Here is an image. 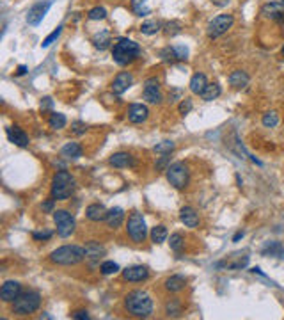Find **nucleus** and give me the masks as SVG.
<instances>
[{"instance_id":"nucleus-1","label":"nucleus","mask_w":284,"mask_h":320,"mask_svg":"<svg viewBox=\"0 0 284 320\" xmlns=\"http://www.w3.org/2000/svg\"><path fill=\"white\" fill-rule=\"evenodd\" d=\"M124 308L130 315L137 317V319H148L151 317L155 306H153V299L151 295L144 290H134L124 297Z\"/></svg>"},{"instance_id":"nucleus-2","label":"nucleus","mask_w":284,"mask_h":320,"mask_svg":"<svg viewBox=\"0 0 284 320\" xmlns=\"http://www.w3.org/2000/svg\"><path fill=\"white\" fill-rule=\"evenodd\" d=\"M140 57V45L132 41L128 37H119L116 39L112 47V59L119 66H128Z\"/></svg>"},{"instance_id":"nucleus-3","label":"nucleus","mask_w":284,"mask_h":320,"mask_svg":"<svg viewBox=\"0 0 284 320\" xmlns=\"http://www.w3.org/2000/svg\"><path fill=\"white\" fill-rule=\"evenodd\" d=\"M85 260V249L80 246H62L50 253V262L55 265H77Z\"/></svg>"},{"instance_id":"nucleus-4","label":"nucleus","mask_w":284,"mask_h":320,"mask_svg":"<svg viewBox=\"0 0 284 320\" xmlns=\"http://www.w3.org/2000/svg\"><path fill=\"white\" fill-rule=\"evenodd\" d=\"M75 192V178L67 171H57L52 180V197L55 201H64Z\"/></svg>"},{"instance_id":"nucleus-5","label":"nucleus","mask_w":284,"mask_h":320,"mask_svg":"<svg viewBox=\"0 0 284 320\" xmlns=\"http://www.w3.org/2000/svg\"><path fill=\"white\" fill-rule=\"evenodd\" d=\"M41 306V295L31 290V292H21L20 297L13 302V313L20 317H27L36 313Z\"/></svg>"},{"instance_id":"nucleus-6","label":"nucleus","mask_w":284,"mask_h":320,"mask_svg":"<svg viewBox=\"0 0 284 320\" xmlns=\"http://www.w3.org/2000/svg\"><path fill=\"white\" fill-rule=\"evenodd\" d=\"M166 176H167V181L174 189L183 191V189L188 187V181H190V169H188V165L185 162H172L167 167Z\"/></svg>"},{"instance_id":"nucleus-7","label":"nucleus","mask_w":284,"mask_h":320,"mask_svg":"<svg viewBox=\"0 0 284 320\" xmlns=\"http://www.w3.org/2000/svg\"><path fill=\"white\" fill-rule=\"evenodd\" d=\"M126 231L128 237L135 244H142L148 237V226H146L144 215L140 212H134L128 217V224H126Z\"/></svg>"},{"instance_id":"nucleus-8","label":"nucleus","mask_w":284,"mask_h":320,"mask_svg":"<svg viewBox=\"0 0 284 320\" xmlns=\"http://www.w3.org/2000/svg\"><path fill=\"white\" fill-rule=\"evenodd\" d=\"M53 222L57 226V235L61 238L71 237L75 233V228H77V221L75 217L71 215V212L67 210H55L53 212Z\"/></svg>"},{"instance_id":"nucleus-9","label":"nucleus","mask_w":284,"mask_h":320,"mask_svg":"<svg viewBox=\"0 0 284 320\" xmlns=\"http://www.w3.org/2000/svg\"><path fill=\"white\" fill-rule=\"evenodd\" d=\"M234 23V16L233 15H218L215 16L206 27V34L210 39H217V37L224 36Z\"/></svg>"},{"instance_id":"nucleus-10","label":"nucleus","mask_w":284,"mask_h":320,"mask_svg":"<svg viewBox=\"0 0 284 320\" xmlns=\"http://www.w3.org/2000/svg\"><path fill=\"white\" fill-rule=\"evenodd\" d=\"M142 98L151 105H160L164 102L160 82L156 77H150L144 80V89H142Z\"/></svg>"},{"instance_id":"nucleus-11","label":"nucleus","mask_w":284,"mask_h":320,"mask_svg":"<svg viewBox=\"0 0 284 320\" xmlns=\"http://www.w3.org/2000/svg\"><path fill=\"white\" fill-rule=\"evenodd\" d=\"M50 7H52V0H48V2H37V4H34L29 9V13H27V23L32 27L39 25L43 21V18H45V15H47L48 11H50Z\"/></svg>"},{"instance_id":"nucleus-12","label":"nucleus","mask_w":284,"mask_h":320,"mask_svg":"<svg viewBox=\"0 0 284 320\" xmlns=\"http://www.w3.org/2000/svg\"><path fill=\"white\" fill-rule=\"evenodd\" d=\"M123 278L130 283H140L150 278V268L144 265H132L123 270Z\"/></svg>"},{"instance_id":"nucleus-13","label":"nucleus","mask_w":284,"mask_h":320,"mask_svg":"<svg viewBox=\"0 0 284 320\" xmlns=\"http://www.w3.org/2000/svg\"><path fill=\"white\" fill-rule=\"evenodd\" d=\"M20 294H21V284L18 281H13V279L5 281L2 284V288H0V299H2V302H15L20 297Z\"/></svg>"},{"instance_id":"nucleus-14","label":"nucleus","mask_w":284,"mask_h":320,"mask_svg":"<svg viewBox=\"0 0 284 320\" xmlns=\"http://www.w3.org/2000/svg\"><path fill=\"white\" fill-rule=\"evenodd\" d=\"M132 84H134V75L130 71H121L116 75L110 89H112L114 94H123L132 88Z\"/></svg>"},{"instance_id":"nucleus-15","label":"nucleus","mask_w":284,"mask_h":320,"mask_svg":"<svg viewBox=\"0 0 284 320\" xmlns=\"http://www.w3.org/2000/svg\"><path fill=\"white\" fill-rule=\"evenodd\" d=\"M261 15L268 20L284 23V2H268L261 7Z\"/></svg>"},{"instance_id":"nucleus-16","label":"nucleus","mask_w":284,"mask_h":320,"mask_svg":"<svg viewBox=\"0 0 284 320\" xmlns=\"http://www.w3.org/2000/svg\"><path fill=\"white\" fill-rule=\"evenodd\" d=\"M150 118V108L142 104H132L128 107V121L134 124L144 123Z\"/></svg>"},{"instance_id":"nucleus-17","label":"nucleus","mask_w":284,"mask_h":320,"mask_svg":"<svg viewBox=\"0 0 284 320\" xmlns=\"http://www.w3.org/2000/svg\"><path fill=\"white\" fill-rule=\"evenodd\" d=\"M5 134H7V139L13 142V144L20 146V148H27L29 146V135L23 132V128H20L18 124H13V126H9V128L5 130Z\"/></svg>"},{"instance_id":"nucleus-18","label":"nucleus","mask_w":284,"mask_h":320,"mask_svg":"<svg viewBox=\"0 0 284 320\" xmlns=\"http://www.w3.org/2000/svg\"><path fill=\"white\" fill-rule=\"evenodd\" d=\"M109 164L112 167L123 169V167H135V159L130 155L128 151H117L109 159Z\"/></svg>"},{"instance_id":"nucleus-19","label":"nucleus","mask_w":284,"mask_h":320,"mask_svg":"<svg viewBox=\"0 0 284 320\" xmlns=\"http://www.w3.org/2000/svg\"><path fill=\"white\" fill-rule=\"evenodd\" d=\"M84 249H85V260H91V262H100V258H103L107 254V249L96 240H89Z\"/></svg>"},{"instance_id":"nucleus-20","label":"nucleus","mask_w":284,"mask_h":320,"mask_svg":"<svg viewBox=\"0 0 284 320\" xmlns=\"http://www.w3.org/2000/svg\"><path fill=\"white\" fill-rule=\"evenodd\" d=\"M107 212H109V210H107L101 203H93V205H89V207L85 208V217L93 222H101V221H105Z\"/></svg>"},{"instance_id":"nucleus-21","label":"nucleus","mask_w":284,"mask_h":320,"mask_svg":"<svg viewBox=\"0 0 284 320\" xmlns=\"http://www.w3.org/2000/svg\"><path fill=\"white\" fill-rule=\"evenodd\" d=\"M180 219L186 228H197L199 226V213L196 212V208L183 207L180 210Z\"/></svg>"},{"instance_id":"nucleus-22","label":"nucleus","mask_w":284,"mask_h":320,"mask_svg":"<svg viewBox=\"0 0 284 320\" xmlns=\"http://www.w3.org/2000/svg\"><path fill=\"white\" fill-rule=\"evenodd\" d=\"M124 221V210L123 208H110L109 212H107V217H105V222H107V226L112 228V230H116V228H119L121 224H123Z\"/></svg>"},{"instance_id":"nucleus-23","label":"nucleus","mask_w":284,"mask_h":320,"mask_svg":"<svg viewBox=\"0 0 284 320\" xmlns=\"http://www.w3.org/2000/svg\"><path fill=\"white\" fill-rule=\"evenodd\" d=\"M249 80H251V77H249V73L243 71V70H234V71L229 75V84H231V88H234V89L247 88Z\"/></svg>"},{"instance_id":"nucleus-24","label":"nucleus","mask_w":284,"mask_h":320,"mask_svg":"<svg viewBox=\"0 0 284 320\" xmlns=\"http://www.w3.org/2000/svg\"><path fill=\"white\" fill-rule=\"evenodd\" d=\"M82 155H84V150L78 142H66L61 150V157H64V159H67V160L80 159Z\"/></svg>"},{"instance_id":"nucleus-25","label":"nucleus","mask_w":284,"mask_h":320,"mask_svg":"<svg viewBox=\"0 0 284 320\" xmlns=\"http://www.w3.org/2000/svg\"><path fill=\"white\" fill-rule=\"evenodd\" d=\"M91 43L94 45V48L96 50H107V48L110 47V43H112V37H110V32L109 31H100L96 32L93 36V39H91Z\"/></svg>"},{"instance_id":"nucleus-26","label":"nucleus","mask_w":284,"mask_h":320,"mask_svg":"<svg viewBox=\"0 0 284 320\" xmlns=\"http://www.w3.org/2000/svg\"><path fill=\"white\" fill-rule=\"evenodd\" d=\"M206 86H208V80H206V75H204V73H196V75L190 78V84H188V88H190L192 93L199 94V96H201V93L204 91Z\"/></svg>"},{"instance_id":"nucleus-27","label":"nucleus","mask_w":284,"mask_h":320,"mask_svg":"<svg viewBox=\"0 0 284 320\" xmlns=\"http://www.w3.org/2000/svg\"><path fill=\"white\" fill-rule=\"evenodd\" d=\"M164 284H166L167 292H172V294H176V292H181V290L185 288L186 279L183 278V276H178V274H174V276L167 278Z\"/></svg>"},{"instance_id":"nucleus-28","label":"nucleus","mask_w":284,"mask_h":320,"mask_svg":"<svg viewBox=\"0 0 284 320\" xmlns=\"http://www.w3.org/2000/svg\"><path fill=\"white\" fill-rule=\"evenodd\" d=\"M220 94H222V88H220L217 82H213V84H208L206 88H204V91L201 93V98L204 100V102H213V100H217Z\"/></svg>"},{"instance_id":"nucleus-29","label":"nucleus","mask_w":284,"mask_h":320,"mask_svg":"<svg viewBox=\"0 0 284 320\" xmlns=\"http://www.w3.org/2000/svg\"><path fill=\"white\" fill-rule=\"evenodd\" d=\"M66 123H67V119H66V116H64V114H61V112L50 114L48 124H50V128H52V130H61V128H64V126H66Z\"/></svg>"},{"instance_id":"nucleus-30","label":"nucleus","mask_w":284,"mask_h":320,"mask_svg":"<svg viewBox=\"0 0 284 320\" xmlns=\"http://www.w3.org/2000/svg\"><path fill=\"white\" fill-rule=\"evenodd\" d=\"M166 238H167V228L164 224H158V226H155L151 230V242L153 244L166 242Z\"/></svg>"},{"instance_id":"nucleus-31","label":"nucleus","mask_w":284,"mask_h":320,"mask_svg":"<svg viewBox=\"0 0 284 320\" xmlns=\"http://www.w3.org/2000/svg\"><path fill=\"white\" fill-rule=\"evenodd\" d=\"M132 11L137 16H148L151 13L148 0H132Z\"/></svg>"},{"instance_id":"nucleus-32","label":"nucleus","mask_w":284,"mask_h":320,"mask_svg":"<svg viewBox=\"0 0 284 320\" xmlns=\"http://www.w3.org/2000/svg\"><path fill=\"white\" fill-rule=\"evenodd\" d=\"M162 29V23L156 20H150V21H144L142 25H140V32L146 34V36H153L156 32H160Z\"/></svg>"},{"instance_id":"nucleus-33","label":"nucleus","mask_w":284,"mask_h":320,"mask_svg":"<svg viewBox=\"0 0 284 320\" xmlns=\"http://www.w3.org/2000/svg\"><path fill=\"white\" fill-rule=\"evenodd\" d=\"M169 246L174 253L180 254L181 251H183V248H185V238H183V235H181V233H172L169 238Z\"/></svg>"},{"instance_id":"nucleus-34","label":"nucleus","mask_w":284,"mask_h":320,"mask_svg":"<svg viewBox=\"0 0 284 320\" xmlns=\"http://www.w3.org/2000/svg\"><path fill=\"white\" fill-rule=\"evenodd\" d=\"M263 254L265 256H277V258H284V248L283 244L279 242H270L267 248L263 249Z\"/></svg>"},{"instance_id":"nucleus-35","label":"nucleus","mask_w":284,"mask_h":320,"mask_svg":"<svg viewBox=\"0 0 284 320\" xmlns=\"http://www.w3.org/2000/svg\"><path fill=\"white\" fill-rule=\"evenodd\" d=\"M174 150H176V144L172 141H162V142L153 146V151H155V153H160V155H170Z\"/></svg>"},{"instance_id":"nucleus-36","label":"nucleus","mask_w":284,"mask_h":320,"mask_svg":"<svg viewBox=\"0 0 284 320\" xmlns=\"http://www.w3.org/2000/svg\"><path fill=\"white\" fill-rule=\"evenodd\" d=\"M181 311H183V306H181L180 299H170L166 304V313L167 317H180Z\"/></svg>"},{"instance_id":"nucleus-37","label":"nucleus","mask_w":284,"mask_h":320,"mask_svg":"<svg viewBox=\"0 0 284 320\" xmlns=\"http://www.w3.org/2000/svg\"><path fill=\"white\" fill-rule=\"evenodd\" d=\"M261 123H263L265 128H275V126L279 124V114L275 112V110H270V112L263 114Z\"/></svg>"},{"instance_id":"nucleus-38","label":"nucleus","mask_w":284,"mask_h":320,"mask_svg":"<svg viewBox=\"0 0 284 320\" xmlns=\"http://www.w3.org/2000/svg\"><path fill=\"white\" fill-rule=\"evenodd\" d=\"M119 270H121L119 265L116 262H112V260H107V262H103V264L100 265V272L103 274V276H110V274H116Z\"/></svg>"},{"instance_id":"nucleus-39","label":"nucleus","mask_w":284,"mask_h":320,"mask_svg":"<svg viewBox=\"0 0 284 320\" xmlns=\"http://www.w3.org/2000/svg\"><path fill=\"white\" fill-rule=\"evenodd\" d=\"M160 57L164 62H169V64H174L178 62V55H176L174 47H166L164 50H160Z\"/></svg>"},{"instance_id":"nucleus-40","label":"nucleus","mask_w":284,"mask_h":320,"mask_svg":"<svg viewBox=\"0 0 284 320\" xmlns=\"http://www.w3.org/2000/svg\"><path fill=\"white\" fill-rule=\"evenodd\" d=\"M87 18L93 21H100V20H105L107 18V9L105 7H93V9L87 13Z\"/></svg>"},{"instance_id":"nucleus-41","label":"nucleus","mask_w":284,"mask_h":320,"mask_svg":"<svg viewBox=\"0 0 284 320\" xmlns=\"http://www.w3.org/2000/svg\"><path fill=\"white\" fill-rule=\"evenodd\" d=\"M164 29H166L167 36H176V34H180V32H181L183 25H181V21L172 20V21H167L166 25H164Z\"/></svg>"},{"instance_id":"nucleus-42","label":"nucleus","mask_w":284,"mask_h":320,"mask_svg":"<svg viewBox=\"0 0 284 320\" xmlns=\"http://www.w3.org/2000/svg\"><path fill=\"white\" fill-rule=\"evenodd\" d=\"M62 29H64V25H59V27H57V29L52 32V34H50V36H47L45 39H43L41 47H43V48H48V47H50V45H52V43L55 41L57 37H59V36L62 34Z\"/></svg>"},{"instance_id":"nucleus-43","label":"nucleus","mask_w":284,"mask_h":320,"mask_svg":"<svg viewBox=\"0 0 284 320\" xmlns=\"http://www.w3.org/2000/svg\"><path fill=\"white\" fill-rule=\"evenodd\" d=\"M194 108V104H192L190 98H183L180 102V105H178V110H180L181 116H185V114H188Z\"/></svg>"},{"instance_id":"nucleus-44","label":"nucleus","mask_w":284,"mask_h":320,"mask_svg":"<svg viewBox=\"0 0 284 320\" xmlns=\"http://www.w3.org/2000/svg\"><path fill=\"white\" fill-rule=\"evenodd\" d=\"M170 165V155H162L160 159L156 160V164H155V169L156 171H167V167Z\"/></svg>"},{"instance_id":"nucleus-45","label":"nucleus","mask_w":284,"mask_h":320,"mask_svg":"<svg viewBox=\"0 0 284 320\" xmlns=\"http://www.w3.org/2000/svg\"><path fill=\"white\" fill-rule=\"evenodd\" d=\"M71 130L75 135H84L87 132V124L84 123V121H73L71 123Z\"/></svg>"},{"instance_id":"nucleus-46","label":"nucleus","mask_w":284,"mask_h":320,"mask_svg":"<svg viewBox=\"0 0 284 320\" xmlns=\"http://www.w3.org/2000/svg\"><path fill=\"white\" fill-rule=\"evenodd\" d=\"M174 50H176V55H178V61H186V59H188V48L186 47L176 45Z\"/></svg>"},{"instance_id":"nucleus-47","label":"nucleus","mask_w":284,"mask_h":320,"mask_svg":"<svg viewBox=\"0 0 284 320\" xmlns=\"http://www.w3.org/2000/svg\"><path fill=\"white\" fill-rule=\"evenodd\" d=\"M178 100H183V91H181V89H178V88L170 89V93H169V102H170V104H176Z\"/></svg>"},{"instance_id":"nucleus-48","label":"nucleus","mask_w":284,"mask_h":320,"mask_svg":"<svg viewBox=\"0 0 284 320\" xmlns=\"http://www.w3.org/2000/svg\"><path fill=\"white\" fill-rule=\"evenodd\" d=\"M53 237L52 231H34L32 233V238L34 240H50Z\"/></svg>"},{"instance_id":"nucleus-49","label":"nucleus","mask_w":284,"mask_h":320,"mask_svg":"<svg viewBox=\"0 0 284 320\" xmlns=\"http://www.w3.org/2000/svg\"><path fill=\"white\" fill-rule=\"evenodd\" d=\"M53 207H55V199H47V201L43 203L41 205V208H43V212H50V213H53L55 210H53Z\"/></svg>"},{"instance_id":"nucleus-50","label":"nucleus","mask_w":284,"mask_h":320,"mask_svg":"<svg viewBox=\"0 0 284 320\" xmlns=\"http://www.w3.org/2000/svg\"><path fill=\"white\" fill-rule=\"evenodd\" d=\"M71 319H75V320H89L91 317H89V313L85 310H78V311H75V313H71Z\"/></svg>"},{"instance_id":"nucleus-51","label":"nucleus","mask_w":284,"mask_h":320,"mask_svg":"<svg viewBox=\"0 0 284 320\" xmlns=\"http://www.w3.org/2000/svg\"><path fill=\"white\" fill-rule=\"evenodd\" d=\"M52 105H53V100L50 98V96L43 98V102H41V108H43V110H47V108H52Z\"/></svg>"},{"instance_id":"nucleus-52","label":"nucleus","mask_w":284,"mask_h":320,"mask_svg":"<svg viewBox=\"0 0 284 320\" xmlns=\"http://www.w3.org/2000/svg\"><path fill=\"white\" fill-rule=\"evenodd\" d=\"M27 71H29V68H27L25 64H21V66H18V70H16V75L21 77V75H25Z\"/></svg>"},{"instance_id":"nucleus-53","label":"nucleus","mask_w":284,"mask_h":320,"mask_svg":"<svg viewBox=\"0 0 284 320\" xmlns=\"http://www.w3.org/2000/svg\"><path fill=\"white\" fill-rule=\"evenodd\" d=\"M212 2H213L215 5H218V7H226V5L229 4L231 0H212Z\"/></svg>"},{"instance_id":"nucleus-54","label":"nucleus","mask_w":284,"mask_h":320,"mask_svg":"<svg viewBox=\"0 0 284 320\" xmlns=\"http://www.w3.org/2000/svg\"><path fill=\"white\" fill-rule=\"evenodd\" d=\"M243 235H245V233H243V231H238L236 235H234V237H233V242H238V240H240V238H243Z\"/></svg>"},{"instance_id":"nucleus-55","label":"nucleus","mask_w":284,"mask_h":320,"mask_svg":"<svg viewBox=\"0 0 284 320\" xmlns=\"http://www.w3.org/2000/svg\"><path fill=\"white\" fill-rule=\"evenodd\" d=\"M281 53H283V57H284V47H283V50H281Z\"/></svg>"}]
</instances>
